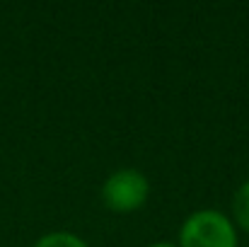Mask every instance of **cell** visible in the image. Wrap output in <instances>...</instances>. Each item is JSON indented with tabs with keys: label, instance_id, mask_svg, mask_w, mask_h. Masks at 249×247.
<instances>
[{
	"label": "cell",
	"instance_id": "cell-1",
	"mask_svg": "<svg viewBox=\"0 0 249 247\" xmlns=\"http://www.w3.org/2000/svg\"><path fill=\"white\" fill-rule=\"evenodd\" d=\"M179 247H240L232 218L220 209H198L179 228Z\"/></svg>",
	"mask_w": 249,
	"mask_h": 247
},
{
	"label": "cell",
	"instance_id": "cell-4",
	"mask_svg": "<svg viewBox=\"0 0 249 247\" xmlns=\"http://www.w3.org/2000/svg\"><path fill=\"white\" fill-rule=\"evenodd\" d=\"M34 247H89L80 235L71 233V230H53V233H44Z\"/></svg>",
	"mask_w": 249,
	"mask_h": 247
},
{
	"label": "cell",
	"instance_id": "cell-2",
	"mask_svg": "<svg viewBox=\"0 0 249 247\" xmlns=\"http://www.w3.org/2000/svg\"><path fill=\"white\" fill-rule=\"evenodd\" d=\"M99 196L111 213H136L150 196V182L136 167H119L104 179Z\"/></svg>",
	"mask_w": 249,
	"mask_h": 247
},
{
	"label": "cell",
	"instance_id": "cell-5",
	"mask_svg": "<svg viewBox=\"0 0 249 247\" xmlns=\"http://www.w3.org/2000/svg\"><path fill=\"white\" fill-rule=\"evenodd\" d=\"M150 247H179V245H174V243H167V240H162V243H153Z\"/></svg>",
	"mask_w": 249,
	"mask_h": 247
},
{
	"label": "cell",
	"instance_id": "cell-3",
	"mask_svg": "<svg viewBox=\"0 0 249 247\" xmlns=\"http://www.w3.org/2000/svg\"><path fill=\"white\" fill-rule=\"evenodd\" d=\"M232 223L235 228L245 230L249 235V179L237 187V191L232 194Z\"/></svg>",
	"mask_w": 249,
	"mask_h": 247
}]
</instances>
